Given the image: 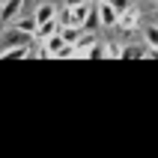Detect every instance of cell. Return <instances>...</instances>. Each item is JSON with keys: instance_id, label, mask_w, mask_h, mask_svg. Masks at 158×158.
Masks as SVG:
<instances>
[{"instance_id": "obj_19", "label": "cell", "mask_w": 158, "mask_h": 158, "mask_svg": "<svg viewBox=\"0 0 158 158\" xmlns=\"http://www.w3.org/2000/svg\"><path fill=\"white\" fill-rule=\"evenodd\" d=\"M149 3H152V6H155V9H158V0H149Z\"/></svg>"}, {"instance_id": "obj_11", "label": "cell", "mask_w": 158, "mask_h": 158, "mask_svg": "<svg viewBox=\"0 0 158 158\" xmlns=\"http://www.w3.org/2000/svg\"><path fill=\"white\" fill-rule=\"evenodd\" d=\"M60 36H63L69 45H75L81 36H84V27H78V24H63V27H60Z\"/></svg>"}, {"instance_id": "obj_3", "label": "cell", "mask_w": 158, "mask_h": 158, "mask_svg": "<svg viewBox=\"0 0 158 158\" xmlns=\"http://www.w3.org/2000/svg\"><path fill=\"white\" fill-rule=\"evenodd\" d=\"M96 36H93V30H84V36H81L78 42H75V60H81V57H87V60H93V51H96Z\"/></svg>"}, {"instance_id": "obj_18", "label": "cell", "mask_w": 158, "mask_h": 158, "mask_svg": "<svg viewBox=\"0 0 158 158\" xmlns=\"http://www.w3.org/2000/svg\"><path fill=\"white\" fill-rule=\"evenodd\" d=\"M66 6H78V3H87V0H63Z\"/></svg>"}, {"instance_id": "obj_21", "label": "cell", "mask_w": 158, "mask_h": 158, "mask_svg": "<svg viewBox=\"0 0 158 158\" xmlns=\"http://www.w3.org/2000/svg\"><path fill=\"white\" fill-rule=\"evenodd\" d=\"M134 3H137V0H134Z\"/></svg>"}, {"instance_id": "obj_13", "label": "cell", "mask_w": 158, "mask_h": 158, "mask_svg": "<svg viewBox=\"0 0 158 158\" xmlns=\"http://www.w3.org/2000/svg\"><path fill=\"white\" fill-rule=\"evenodd\" d=\"M102 27V18H98V9L93 6V12L87 15V21H84V30H98Z\"/></svg>"}, {"instance_id": "obj_7", "label": "cell", "mask_w": 158, "mask_h": 158, "mask_svg": "<svg viewBox=\"0 0 158 158\" xmlns=\"http://www.w3.org/2000/svg\"><path fill=\"white\" fill-rule=\"evenodd\" d=\"M21 3L24 0H6L3 6H0V21L6 24V21H15L18 15H21Z\"/></svg>"}, {"instance_id": "obj_2", "label": "cell", "mask_w": 158, "mask_h": 158, "mask_svg": "<svg viewBox=\"0 0 158 158\" xmlns=\"http://www.w3.org/2000/svg\"><path fill=\"white\" fill-rule=\"evenodd\" d=\"M140 9L131 6V9H125L123 15H119V21H116V27L123 30V33H134V30H140Z\"/></svg>"}, {"instance_id": "obj_12", "label": "cell", "mask_w": 158, "mask_h": 158, "mask_svg": "<svg viewBox=\"0 0 158 158\" xmlns=\"http://www.w3.org/2000/svg\"><path fill=\"white\" fill-rule=\"evenodd\" d=\"M98 48H102V57H107V60H119L123 57V48L116 42H105V45H98Z\"/></svg>"}, {"instance_id": "obj_5", "label": "cell", "mask_w": 158, "mask_h": 158, "mask_svg": "<svg viewBox=\"0 0 158 158\" xmlns=\"http://www.w3.org/2000/svg\"><path fill=\"white\" fill-rule=\"evenodd\" d=\"M27 57H33V48H27L24 42L21 45H9L0 51V60H27Z\"/></svg>"}, {"instance_id": "obj_4", "label": "cell", "mask_w": 158, "mask_h": 158, "mask_svg": "<svg viewBox=\"0 0 158 158\" xmlns=\"http://www.w3.org/2000/svg\"><path fill=\"white\" fill-rule=\"evenodd\" d=\"M96 9H98V18H102V27H116L119 12L114 9V3H110V0H98Z\"/></svg>"}, {"instance_id": "obj_6", "label": "cell", "mask_w": 158, "mask_h": 158, "mask_svg": "<svg viewBox=\"0 0 158 158\" xmlns=\"http://www.w3.org/2000/svg\"><path fill=\"white\" fill-rule=\"evenodd\" d=\"M60 27H63V21H60V18L42 21V24L36 27V39H39V42H45V39H51V36H57V33H60Z\"/></svg>"}, {"instance_id": "obj_17", "label": "cell", "mask_w": 158, "mask_h": 158, "mask_svg": "<svg viewBox=\"0 0 158 158\" xmlns=\"http://www.w3.org/2000/svg\"><path fill=\"white\" fill-rule=\"evenodd\" d=\"M110 3H114V9L119 12V15H123L125 9H131V6H134V0H110Z\"/></svg>"}, {"instance_id": "obj_9", "label": "cell", "mask_w": 158, "mask_h": 158, "mask_svg": "<svg viewBox=\"0 0 158 158\" xmlns=\"http://www.w3.org/2000/svg\"><path fill=\"white\" fill-rule=\"evenodd\" d=\"M63 45H66V39H63L60 33L51 36V39H45V42H42V57H45V60H48V57H57V51H60Z\"/></svg>"}, {"instance_id": "obj_16", "label": "cell", "mask_w": 158, "mask_h": 158, "mask_svg": "<svg viewBox=\"0 0 158 158\" xmlns=\"http://www.w3.org/2000/svg\"><path fill=\"white\" fill-rule=\"evenodd\" d=\"M123 57H134V60H143V48H140V45H128V48H123Z\"/></svg>"}, {"instance_id": "obj_1", "label": "cell", "mask_w": 158, "mask_h": 158, "mask_svg": "<svg viewBox=\"0 0 158 158\" xmlns=\"http://www.w3.org/2000/svg\"><path fill=\"white\" fill-rule=\"evenodd\" d=\"M93 12V3H78V6H66V12L60 15V21L63 24H78V27H84V21H87V15Z\"/></svg>"}, {"instance_id": "obj_8", "label": "cell", "mask_w": 158, "mask_h": 158, "mask_svg": "<svg viewBox=\"0 0 158 158\" xmlns=\"http://www.w3.org/2000/svg\"><path fill=\"white\" fill-rule=\"evenodd\" d=\"M51 18H57V3L54 0H42L36 6V21L42 24V21H51Z\"/></svg>"}, {"instance_id": "obj_20", "label": "cell", "mask_w": 158, "mask_h": 158, "mask_svg": "<svg viewBox=\"0 0 158 158\" xmlns=\"http://www.w3.org/2000/svg\"><path fill=\"white\" fill-rule=\"evenodd\" d=\"M0 27H3V21H0Z\"/></svg>"}, {"instance_id": "obj_15", "label": "cell", "mask_w": 158, "mask_h": 158, "mask_svg": "<svg viewBox=\"0 0 158 158\" xmlns=\"http://www.w3.org/2000/svg\"><path fill=\"white\" fill-rule=\"evenodd\" d=\"M57 60H75V45H69V42H66L60 51H57Z\"/></svg>"}, {"instance_id": "obj_14", "label": "cell", "mask_w": 158, "mask_h": 158, "mask_svg": "<svg viewBox=\"0 0 158 158\" xmlns=\"http://www.w3.org/2000/svg\"><path fill=\"white\" fill-rule=\"evenodd\" d=\"M143 36H146V45L158 48V24H149V27H143Z\"/></svg>"}, {"instance_id": "obj_10", "label": "cell", "mask_w": 158, "mask_h": 158, "mask_svg": "<svg viewBox=\"0 0 158 158\" xmlns=\"http://www.w3.org/2000/svg\"><path fill=\"white\" fill-rule=\"evenodd\" d=\"M15 27H18L24 36H36L39 21H36V15H18V18H15Z\"/></svg>"}]
</instances>
